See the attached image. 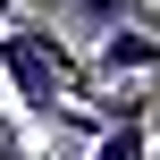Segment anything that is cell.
I'll use <instances>...</instances> for the list:
<instances>
[{
    "label": "cell",
    "instance_id": "1",
    "mask_svg": "<svg viewBox=\"0 0 160 160\" xmlns=\"http://www.w3.org/2000/svg\"><path fill=\"white\" fill-rule=\"evenodd\" d=\"M0 93L25 110V118H59L68 93H84V59L59 25H34V17H8L0 25Z\"/></svg>",
    "mask_w": 160,
    "mask_h": 160
},
{
    "label": "cell",
    "instance_id": "2",
    "mask_svg": "<svg viewBox=\"0 0 160 160\" xmlns=\"http://www.w3.org/2000/svg\"><path fill=\"white\" fill-rule=\"evenodd\" d=\"M135 76H160V34H152V25L101 34L93 59H84V93H93V84H135Z\"/></svg>",
    "mask_w": 160,
    "mask_h": 160
},
{
    "label": "cell",
    "instance_id": "3",
    "mask_svg": "<svg viewBox=\"0 0 160 160\" xmlns=\"http://www.w3.org/2000/svg\"><path fill=\"white\" fill-rule=\"evenodd\" d=\"M68 17H76V25H93V34H118V25H143V17H152V0H68Z\"/></svg>",
    "mask_w": 160,
    "mask_h": 160
},
{
    "label": "cell",
    "instance_id": "4",
    "mask_svg": "<svg viewBox=\"0 0 160 160\" xmlns=\"http://www.w3.org/2000/svg\"><path fill=\"white\" fill-rule=\"evenodd\" d=\"M8 17H17V0H0V25H8Z\"/></svg>",
    "mask_w": 160,
    "mask_h": 160
},
{
    "label": "cell",
    "instance_id": "5",
    "mask_svg": "<svg viewBox=\"0 0 160 160\" xmlns=\"http://www.w3.org/2000/svg\"><path fill=\"white\" fill-rule=\"evenodd\" d=\"M0 127H8V101H0Z\"/></svg>",
    "mask_w": 160,
    "mask_h": 160
},
{
    "label": "cell",
    "instance_id": "6",
    "mask_svg": "<svg viewBox=\"0 0 160 160\" xmlns=\"http://www.w3.org/2000/svg\"><path fill=\"white\" fill-rule=\"evenodd\" d=\"M0 135H8V127H0Z\"/></svg>",
    "mask_w": 160,
    "mask_h": 160
}]
</instances>
